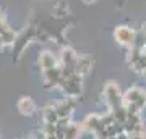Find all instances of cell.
<instances>
[{"label":"cell","mask_w":146,"mask_h":139,"mask_svg":"<svg viewBox=\"0 0 146 139\" xmlns=\"http://www.w3.org/2000/svg\"><path fill=\"white\" fill-rule=\"evenodd\" d=\"M145 139H146V138H145Z\"/></svg>","instance_id":"21"},{"label":"cell","mask_w":146,"mask_h":139,"mask_svg":"<svg viewBox=\"0 0 146 139\" xmlns=\"http://www.w3.org/2000/svg\"><path fill=\"white\" fill-rule=\"evenodd\" d=\"M81 82H83V76H80L76 73L70 78H63L58 88L62 89V92L67 97H76L81 94Z\"/></svg>","instance_id":"2"},{"label":"cell","mask_w":146,"mask_h":139,"mask_svg":"<svg viewBox=\"0 0 146 139\" xmlns=\"http://www.w3.org/2000/svg\"><path fill=\"white\" fill-rule=\"evenodd\" d=\"M104 99H106V103L109 105L110 112L122 107L123 105V92L120 91L119 84H115L114 81L107 82L104 86Z\"/></svg>","instance_id":"1"},{"label":"cell","mask_w":146,"mask_h":139,"mask_svg":"<svg viewBox=\"0 0 146 139\" xmlns=\"http://www.w3.org/2000/svg\"><path fill=\"white\" fill-rule=\"evenodd\" d=\"M81 133H83L81 125L72 123L70 126H68V129L65 131V139H80L81 138Z\"/></svg>","instance_id":"10"},{"label":"cell","mask_w":146,"mask_h":139,"mask_svg":"<svg viewBox=\"0 0 146 139\" xmlns=\"http://www.w3.org/2000/svg\"><path fill=\"white\" fill-rule=\"evenodd\" d=\"M60 58H62V65H75L78 55L72 49H63L62 53H60Z\"/></svg>","instance_id":"11"},{"label":"cell","mask_w":146,"mask_h":139,"mask_svg":"<svg viewBox=\"0 0 146 139\" xmlns=\"http://www.w3.org/2000/svg\"><path fill=\"white\" fill-rule=\"evenodd\" d=\"M94 139H107V138H94Z\"/></svg>","instance_id":"20"},{"label":"cell","mask_w":146,"mask_h":139,"mask_svg":"<svg viewBox=\"0 0 146 139\" xmlns=\"http://www.w3.org/2000/svg\"><path fill=\"white\" fill-rule=\"evenodd\" d=\"M42 139H57V136H55V134H54V136H44Z\"/></svg>","instance_id":"15"},{"label":"cell","mask_w":146,"mask_h":139,"mask_svg":"<svg viewBox=\"0 0 146 139\" xmlns=\"http://www.w3.org/2000/svg\"><path fill=\"white\" fill-rule=\"evenodd\" d=\"M75 67H76V73H78L80 76H86V74H89L91 68H93V62H91V58L89 57L81 55V57L76 58Z\"/></svg>","instance_id":"8"},{"label":"cell","mask_w":146,"mask_h":139,"mask_svg":"<svg viewBox=\"0 0 146 139\" xmlns=\"http://www.w3.org/2000/svg\"><path fill=\"white\" fill-rule=\"evenodd\" d=\"M0 20H3V15H2V13H0Z\"/></svg>","instance_id":"19"},{"label":"cell","mask_w":146,"mask_h":139,"mask_svg":"<svg viewBox=\"0 0 146 139\" xmlns=\"http://www.w3.org/2000/svg\"><path fill=\"white\" fill-rule=\"evenodd\" d=\"M39 65H41L42 71H47V70H52V68L57 67V57L54 55L52 52H41L39 55Z\"/></svg>","instance_id":"5"},{"label":"cell","mask_w":146,"mask_h":139,"mask_svg":"<svg viewBox=\"0 0 146 139\" xmlns=\"http://www.w3.org/2000/svg\"><path fill=\"white\" fill-rule=\"evenodd\" d=\"M34 110H36V103H34V100L31 97H21L18 100V112L21 115L29 117V115L34 113Z\"/></svg>","instance_id":"7"},{"label":"cell","mask_w":146,"mask_h":139,"mask_svg":"<svg viewBox=\"0 0 146 139\" xmlns=\"http://www.w3.org/2000/svg\"><path fill=\"white\" fill-rule=\"evenodd\" d=\"M42 74H44V86L46 88H58L63 79L62 67H55L52 70L42 71Z\"/></svg>","instance_id":"4"},{"label":"cell","mask_w":146,"mask_h":139,"mask_svg":"<svg viewBox=\"0 0 146 139\" xmlns=\"http://www.w3.org/2000/svg\"><path fill=\"white\" fill-rule=\"evenodd\" d=\"M2 47H5V44H3V39H2V36H0V49Z\"/></svg>","instance_id":"17"},{"label":"cell","mask_w":146,"mask_h":139,"mask_svg":"<svg viewBox=\"0 0 146 139\" xmlns=\"http://www.w3.org/2000/svg\"><path fill=\"white\" fill-rule=\"evenodd\" d=\"M145 94L140 88H130L128 91H125L123 92V105H130V103H136V102H140L141 99L145 97Z\"/></svg>","instance_id":"6"},{"label":"cell","mask_w":146,"mask_h":139,"mask_svg":"<svg viewBox=\"0 0 146 139\" xmlns=\"http://www.w3.org/2000/svg\"><path fill=\"white\" fill-rule=\"evenodd\" d=\"M107 139H119V138H117V136H114V138H107Z\"/></svg>","instance_id":"18"},{"label":"cell","mask_w":146,"mask_h":139,"mask_svg":"<svg viewBox=\"0 0 146 139\" xmlns=\"http://www.w3.org/2000/svg\"><path fill=\"white\" fill-rule=\"evenodd\" d=\"M42 133H44V136H54V134L57 133V125L42 123Z\"/></svg>","instance_id":"13"},{"label":"cell","mask_w":146,"mask_h":139,"mask_svg":"<svg viewBox=\"0 0 146 139\" xmlns=\"http://www.w3.org/2000/svg\"><path fill=\"white\" fill-rule=\"evenodd\" d=\"M83 2H84V3H88V5H89V3H94L96 0H83Z\"/></svg>","instance_id":"16"},{"label":"cell","mask_w":146,"mask_h":139,"mask_svg":"<svg viewBox=\"0 0 146 139\" xmlns=\"http://www.w3.org/2000/svg\"><path fill=\"white\" fill-rule=\"evenodd\" d=\"M42 118H44V123H54V125H57V121L60 120V117H58L55 107L50 103V105H46V107L42 108Z\"/></svg>","instance_id":"9"},{"label":"cell","mask_w":146,"mask_h":139,"mask_svg":"<svg viewBox=\"0 0 146 139\" xmlns=\"http://www.w3.org/2000/svg\"><path fill=\"white\" fill-rule=\"evenodd\" d=\"M2 39H3V44H5V45H15V42H16V39H18V36H16L15 31L10 28L7 32H3V34H2Z\"/></svg>","instance_id":"12"},{"label":"cell","mask_w":146,"mask_h":139,"mask_svg":"<svg viewBox=\"0 0 146 139\" xmlns=\"http://www.w3.org/2000/svg\"><path fill=\"white\" fill-rule=\"evenodd\" d=\"M10 29V26H8V23H7L5 20H0V36L3 34V32H7Z\"/></svg>","instance_id":"14"},{"label":"cell","mask_w":146,"mask_h":139,"mask_svg":"<svg viewBox=\"0 0 146 139\" xmlns=\"http://www.w3.org/2000/svg\"><path fill=\"white\" fill-rule=\"evenodd\" d=\"M114 37L120 45L131 49L135 45V41H136V31L131 29L130 26H117L114 31Z\"/></svg>","instance_id":"3"}]
</instances>
